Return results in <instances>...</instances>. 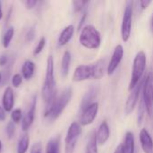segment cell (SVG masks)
Instances as JSON below:
<instances>
[{
  "label": "cell",
  "mask_w": 153,
  "mask_h": 153,
  "mask_svg": "<svg viewBox=\"0 0 153 153\" xmlns=\"http://www.w3.org/2000/svg\"><path fill=\"white\" fill-rule=\"evenodd\" d=\"M41 92H42V98L44 100L46 106L49 105L57 95L56 82L55 79L54 58L51 55L48 56L47 59L46 74H45V80H44Z\"/></svg>",
  "instance_id": "obj_1"
},
{
  "label": "cell",
  "mask_w": 153,
  "mask_h": 153,
  "mask_svg": "<svg viewBox=\"0 0 153 153\" xmlns=\"http://www.w3.org/2000/svg\"><path fill=\"white\" fill-rule=\"evenodd\" d=\"M72 97V88H65L59 95H56V97L49 105L46 106V109L44 112L45 118H47L48 121H55L56 119H57L61 116L66 106L69 104Z\"/></svg>",
  "instance_id": "obj_2"
},
{
  "label": "cell",
  "mask_w": 153,
  "mask_h": 153,
  "mask_svg": "<svg viewBox=\"0 0 153 153\" xmlns=\"http://www.w3.org/2000/svg\"><path fill=\"white\" fill-rule=\"evenodd\" d=\"M79 41L82 46L88 49H96L101 43L100 33L93 25H85L81 30Z\"/></svg>",
  "instance_id": "obj_3"
},
{
  "label": "cell",
  "mask_w": 153,
  "mask_h": 153,
  "mask_svg": "<svg viewBox=\"0 0 153 153\" xmlns=\"http://www.w3.org/2000/svg\"><path fill=\"white\" fill-rule=\"evenodd\" d=\"M146 54L143 51H139L134 59L129 91H132L143 80L142 78L146 68Z\"/></svg>",
  "instance_id": "obj_4"
},
{
  "label": "cell",
  "mask_w": 153,
  "mask_h": 153,
  "mask_svg": "<svg viewBox=\"0 0 153 153\" xmlns=\"http://www.w3.org/2000/svg\"><path fill=\"white\" fill-rule=\"evenodd\" d=\"M81 134L82 127L80 123L73 122L67 130L66 136L65 139V152L74 153Z\"/></svg>",
  "instance_id": "obj_5"
},
{
  "label": "cell",
  "mask_w": 153,
  "mask_h": 153,
  "mask_svg": "<svg viewBox=\"0 0 153 153\" xmlns=\"http://www.w3.org/2000/svg\"><path fill=\"white\" fill-rule=\"evenodd\" d=\"M133 1H127L122 19L121 24V37L124 42H127L130 39L133 25Z\"/></svg>",
  "instance_id": "obj_6"
},
{
  "label": "cell",
  "mask_w": 153,
  "mask_h": 153,
  "mask_svg": "<svg viewBox=\"0 0 153 153\" xmlns=\"http://www.w3.org/2000/svg\"><path fill=\"white\" fill-rule=\"evenodd\" d=\"M143 100L146 106V111L152 116L153 111V73L149 72L143 79Z\"/></svg>",
  "instance_id": "obj_7"
},
{
  "label": "cell",
  "mask_w": 153,
  "mask_h": 153,
  "mask_svg": "<svg viewBox=\"0 0 153 153\" xmlns=\"http://www.w3.org/2000/svg\"><path fill=\"white\" fill-rule=\"evenodd\" d=\"M143 85V79L131 91L130 94L128 95V98H127L126 105H125V113H126V115L128 116L134 111V108H135V106H136V104L138 102L139 96H140V94L142 92Z\"/></svg>",
  "instance_id": "obj_8"
},
{
  "label": "cell",
  "mask_w": 153,
  "mask_h": 153,
  "mask_svg": "<svg viewBox=\"0 0 153 153\" xmlns=\"http://www.w3.org/2000/svg\"><path fill=\"white\" fill-rule=\"evenodd\" d=\"M99 111V103L94 102L82 111L80 117L81 126H89L93 123Z\"/></svg>",
  "instance_id": "obj_9"
},
{
  "label": "cell",
  "mask_w": 153,
  "mask_h": 153,
  "mask_svg": "<svg viewBox=\"0 0 153 153\" xmlns=\"http://www.w3.org/2000/svg\"><path fill=\"white\" fill-rule=\"evenodd\" d=\"M36 106H37V96H33L31 100L30 106L29 109L26 111V113L22 117V129L23 132H27L30 126H32L35 118V112H36Z\"/></svg>",
  "instance_id": "obj_10"
},
{
  "label": "cell",
  "mask_w": 153,
  "mask_h": 153,
  "mask_svg": "<svg viewBox=\"0 0 153 153\" xmlns=\"http://www.w3.org/2000/svg\"><path fill=\"white\" fill-rule=\"evenodd\" d=\"M124 56V48L122 45H117L113 52L112 57L108 65V68H107V73L108 75H112L114 74V72L117 70V68L118 67L119 64L121 63L122 59Z\"/></svg>",
  "instance_id": "obj_11"
},
{
  "label": "cell",
  "mask_w": 153,
  "mask_h": 153,
  "mask_svg": "<svg viewBox=\"0 0 153 153\" xmlns=\"http://www.w3.org/2000/svg\"><path fill=\"white\" fill-rule=\"evenodd\" d=\"M91 78V66L81 65L77 66L73 74V81L79 82Z\"/></svg>",
  "instance_id": "obj_12"
},
{
  "label": "cell",
  "mask_w": 153,
  "mask_h": 153,
  "mask_svg": "<svg viewBox=\"0 0 153 153\" xmlns=\"http://www.w3.org/2000/svg\"><path fill=\"white\" fill-rule=\"evenodd\" d=\"M96 134V141H97L98 146L104 145L108 141L110 137V129L107 121H103L100 125L97 134Z\"/></svg>",
  "instance_id": "obj_13"
},
{
  "label": "cell",
  "mask_w": 153,
  "mask_h": 153,
  "mask_svg": "<svg viewBox=\"0 0 153 153\" xmlns=\"http://www.w3.org/2000/svg\"><path fill=\"white\" fill-rule=\"evenodd\" d=\"M14 106V93L12 87H6L2 97V107L5 112H12Z\"/></svg>",
  "instance_id": "obj_14"
},
{
  "label": "cell",
  "mask_w": 153,
  "mask_h": 153,
  "mask_svg": "<svg viewBox=\"0 0 153 153\" xmlns=\"http://www.w3.org/2000/svg\"><path fill=\"white\" fill-rule=\"evenodd\" d=\"M140 143L144 153H153V140L147 129L143 128L140 132Z\"/></svg>",
  "instance_id": "obj_15"
},
{
  "label": "cell",
  "mask_w": 153,
  "mask_h": 153,
  "mask_svg": "<svg viewBox=\"0 0 153 153\" xmlns=\"http://www.w3.org/2000/svg\"><path fill=\"white\" fill-rule=\"evenodd\" d=\"M98 93H99V88L97 86H92L88 90V91L84 94V96L82 100L81 108H80L82 111L84 108H86L87 107H89L90 105H91L92 103H94L93 100L96 99Z\"/></svg>",
  "instance_id": "obj_16"
},
{
  "label": "cell",
  "mask_w": 153,
  "mask_h": 153,
  "mask_svg": "<svg viewBox=\"0 0 153 153\" xmlns=\"http://www.w3.org/2000/svg\"><path fill=\"white\" fill-rule=\"evenodd\" d=\"M74 33V25L70 24V25H67L66 27H65L64 30L59 34V37H58V39H57L58 47L65 46L71 40V39L73 38Z\"/></svg>",
  "instance_id": "obj_17"
},
{
  "label": "cell",
  "mask_w": 153,
  "mask_h": 153,
  "mask_svg": "<svg viewBox=\"0 0 153 153\" xmlns=\"http://www.w3.org/2000/svg\"><path fill=\"white\" fill-rule=\"evenodd\" d=\"M91 66V78L99 80L103 77L106 70V61L103 59L98 60Z\"/></svg>",
  "instance_id": "obj_18"
},
{
  "label": "cell",
  "mask_w": 153,
  "mask_h": 153,
  "mask_svg": "<svg viewBox=\"0 0 153 153\" xmlns=\"http://www.w3.org/2000/svg\"><path fill=\"white\" fill-rule=\"evenodd\" d=\"M121 148L123 153H134V150H135L134 136L132 132H127L126 134L124 143L121 144Z\"/></svg>",
  "instance_id": "obj_19"
},
{
  "label": "cell",
  "mask_w": 153,
  "mask_h": 153,
  "mask_svg": "<svg viewBox=\"0 0 153 153\" xmlns=\"http://www.w3.org/2000/svg\"><path fill=\"white\" fill-rule=\"evenodd\" d=\"M35 73V64L31 60H26L22 67V76L25 80H30Z\"/></svg>",
  "instance_id": "obj_20"
},
{
  "label": "cell",
  "mask_w": 153,
  "mask_h": 153,
  "mask_svg": "<svg viewBox=\"0 0 153 153\" xmlns=\"http://www.w3.org/2000/svg\"><path fill=\"white\" fill-rule=\"evenodd\" d=\"M71 60H72L71 53L68 50L65 51L63 57H62V61H61V74L63 77H66L69 74Z\"/></svg>",
  "instance_id": "obj_21"
},
{
  "label": "cell",
  "mask_w": 153,
  "mask_h": 153,
  "mask_svg": "<svg viewBox=\"0 0 153 153\" xmlns=\"http://www.w3.org/2000/svg\"><path fill=\"white\" fill-rule=\"evenodd\" d=\"M30 146V137L28 134H23L18 140L17 143V153H26Z\"/></svg>",
  "instance_id": "obj_22"
},
{
  "label": "cell",
  "mask_w": 153,
  "mask_h": 153,
  "mask_svg": "<svg viewBox=\"0 0 153 153\" xmlns=\"http://www.w3.org/2000/svg\"><path fill=\"white\" fill-rule=\"evenodd\" d=\"M46 153H60V138L59 136L50 139L46 146Z\"/></svg>",
  "instance_id": "obj_23"
},
{
  "label": "cell",
  "mask_w": 153,
  "mask_h": 153,
  "mask_svg": "<svg viewBox=\"0 0 153 153\" xmlns=\"http://www.w3.org/2000/svg\"><path fill=\"white\" fill-rule=\"evenodd\" d=\"M13 35H14V29L13 27H9L5 32L4 33L3 35V38H2V45L4 48H7L9 46H10V43L13 38Z\"/></svg>",
  "instance_id": "obj_24"
},
{
  "label": "cell",
  "mask_w": 153,
  "mask_h": 153,
  "mask_svg": "<svg viewBox=\"0 0 153 153\" xmlns=\"http://www.w3.org/2000/svg\"><path fill=\"white\" fill-rule=\"evenodd\" d=\"M85 153H98V143L96 141V134L91 135V137L88 141Z\"/></svg>",
  "instance_id": "obj_25"
},
{
  "label": "cell",
  "mask_w": 153,
  "mask_h": 153,
  "mask_svg": "<svg viewBox=\"0 0 153 153\" xmlns=\"http://www.w3.org/2000/svg\"><path fill=\"white\" fill-rule=\"evenodd\" d=\"M22 117H23L22 112L20 108L13 109L11 112V119H12V122H13L14 124H19L20 122H22Z\"/></svg>",
  "instance_id": "obj_26"
},
{
  "label": "cell",
  "mask_w": 153,
  "mask_h": 153,
  "mask_svg": "<svg viewBox=\"0 0 153 153\" xmlns=\"http://www.w3.org/2000/svg\"><path fill=\"white\" fill-rule=\"evenodd\" d=\"M146 106H145V103L142 98L141 100V102H140V105H139V108H138V125L140 126L143 122V119L144 117V115L146 113Z\"/></svg>",
  "instance_id": "obj_27"
},
{
  "label": "cell",
  "mask_w": 153,
  "mask_h": 153,
  "mask_svg": "<svg viewBox=\"0 0 153 153\" xmlns=\"http://www.w3.org/2000/svg\"><path fill=\"white\" fill-rule=\"evenodd\" d=\"M5 133H6V135L8 137L9 140L13 139V136H14V134H15V126H14V123L12 122V121H9L6 125V127H5Z\"/></svg>",
  "instance_id": "obj_28"
},
{
  "label": "cell",
  "mask_w": 153,
  "mask_h": 153,
  "mask_svg": "<svg viewBox=\"0 0 153 153\" xmlns=\"http://www.w3.org/2000/svg\"><path fill=\"white\" fill-rule=\"evenodd\" d=\"M89 4V1H84V0H75L73 1V8L74 12H81L86 4Z\"/></svg>",
  "instance_id": "obj_29"
},
{
  "label": "cell",
  "mask_w": 153,
  "mask_h": 153,
  "mask_svg": "<svg viewBox=\"0 0 153 153\" xmlns=\"http://www.w3.org/2000/svg\"><path fill=\"white\" fill-rule=\"evenodd\" d=\"M46 42L47 41H46V39L44 37H41L39 39V42H38V44H37V46H36V48H34V51H33L34 56H38L42 52V50L44 49V48L46 46Z\"/></svg>",
  "instance_id": "obj_30"
},
{
  "label": "cell",
  "mask_w": 153,
  "mask_h": 153,
  "mask_svg": "<svg viewBox=\"0 0 153 153\" xmlns=\"http://www.w3.org/2000/svg\"><path fill=\"white\" fill-rule=\"evenodd\" d=\"M22 80H23V78L20 74H13L11 79V82H12V85L13 86V88H18L22 83Z\"/></svg>",
  "instance_id": "obj_31"
},
{
  "label": "cell",
  "mask_w": 153,
  "mask_h": 153,
  "mask_svg": "<svg viewBox=\"0 0 153 153\" xmlns=\"http://www.w3.org/2000/svg\"><path fill=\"white\" fill-rule=\"evenodd\" d=\"M30 153H42V145L40 143H34L30 149Z\"/></svg>",
  "instance_id": "obj_32"
},
{
  "label": "cell",
  "mask_w": 153,
  "mask_h": 153,
  "mask_svg": "<svg viewBox=\"0 0 153 153\" xmlns=\"http://www.w3.org/2000/svg\"><path fill=\"white\" fill-rule=\"evenodd\" d=\"M22 3L27 9H32L36 6V4H38V1L37 0H25Z\"/></svg>",
  "instance_id": "obj_33"
},
{
  "label": "cell",
  "mask_w": 153,
  "mask_h": 153,
  "mask_svg": "<svg viewBox=\"0 0 153 153\" xmlns=\"http://www.w3.org/2000/svg\"><path fill=\"white\" fill-rule=\"evenodd\" d=\"M35 34H36L35 29H34L33 27H31V28L27 31V34H26V40H27V41H31V40H33L34 38H35Z\"/></svg>",
  "instance_id": "obj_34"
},
{
  "label": "cell",
  "mask_w": 153,
  "mask_h": 153,
  "mask_svg": "<svg viewBox=\"0 0 153 153\" xmlns=\"http://www.w3.org/2000/svg\"><path fill=\"white\" fill-rule=\"evenodd\" d=\"M151 3H152L151 0H141V1H139V4H140L142 10H145L146 8H148V6L151 4Z\"/></svg>",
  "instance_id": "obj_35"
},
{
  "label": "cell",
  "mask_w": 153,
  "mask_h": 153,
  "mask_svg": "<svg viewBox=\"0 0 153 153\" xmlns=\"http://www.w3.org/2000/svg\"><path fill=\"white\" fill-rule=\"evenodd\" d=\"M8 62V56L6 55H1L0 56V66H4Z\"/></svg>",
  "instance_id": "obj_36"
},
{
  "label": "cell",
  "mask_w": 153,
  "mask_h": 153,
  "mask_svg": "<svg viewBox=\"0 0 153 153\" xmlns=\"http://www.w3.org/2000/svg\"><path fill=\"white\" fill-rule=\"evenodd\" d=\"M86 17H87V12H84V13H82V18H81V20H80V22H79V25H78V30H82V26L83 25Z\"/></svg>",
  "instance_id": "obj_37"
},
{
  "label": "cell",
  "mask_w": 153,
  "mask_h": 153,
  "mask_svg": "<svg viewBox=\"0 0 153 153\" xmlns=\"http://www.w3.org/2000/svg\"><path fill=\"white\" fill-rule=\"evenodd\" d=\"M5 118H6V112H5V110L3 108V107L0 106V122L4 121Z\"/></svg>",
  "instance_id": "obj_38"
},
{
  "label": "cell",
  "mask_w": 153,
  "mask_h": 153,
  "mask_svg": "<svg viewBox=\"0 0 153 153\" xmlns=\"http://www.w3.org/2000/svg\"><path fill=\"white\" fill-rule=\"evenodd\" d=\"M114 153H123V152H122V148H121V144H120L119 146H117V149L115 150Z\"/></svg>",
  "instance_id": "obj_39"
},
{
  "label": "cell",
  "mask_w": 153,
  "mask_h": 153,
  "mask_svg": "<svg viewBox=\"0 0 153 153\" xmlns=\"http://www.w3.org/2000/svg\"><path fill=\"white\" fill-rule=\"evenodd\" d=\"M3 18V8H2V2L0 1V21Z\"/></svg>",
  "instance_id": "obj_40"
},
{
  "label": "cell",
  "mask_w": 153,
  "mask_h": 153,
  "mask_svg": "<svg viewBox=\"0 0 153 153\" xmlns=\"http://www.w3.org/2000/svg\"><path fill=\"white\" fill-rule=\"evenodd\" d=\"M3 81H4V78H3V74L0 72V86H1V85L4 83V82H3Z\"/></svg>",
  "instance_id": "obj_41"
},
{
  "label": "cell",
  "mask_w": 153,
  "mask_h": 153,
  "mask_svg": "<svg viewBox=\"0 0 153 153\" xmlns=\"http://www.w3.org/2000/svg\"><path fill=\"white\" fill-rule=\"evenodd\" d=\"M151 29H152V31L153 33V15L152 17V21H151Z\"/></svg>",
  "instance_id": "obj_42"
},
{
  "label": "cell",
  "mask_w": 153,
  "mask_h": 153,
  "mask_svg": "<svg viewBox=\"0 0 153 153\" xmlns=\"http://www.w3.org/2000/svg\"><path fill=\"white\" fill-rule=\"evenodd\" d=\"M2 149H3V144H2V141L0 140V153L2 152Z\"/></svg>",
  "instance_id": "obj_43"
}]
</instances>
